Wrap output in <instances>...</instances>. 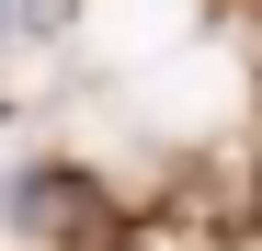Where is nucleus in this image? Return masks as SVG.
Masks as SVG:
<instances>
[]
</instances>
